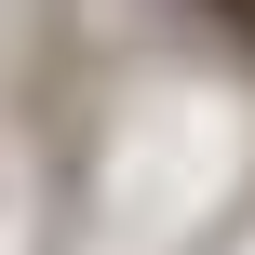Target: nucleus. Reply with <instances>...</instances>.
Instances as JSON below:
<instances>
[{"label": "nucleus", "instance_id": "f257e3e1", "mask_svg": "<svg viewBox=\"0 0 255 255\" xmlns=\"http://www.w3.org/2000/svg\"><path fill=\"white\" fill-rule=\"evenodd\" d=\"M202 13H215V27H229V40L255 54V0H202Z\"/></svg>", "mask_w": 255, "mask_h": 255}]
</instances>
